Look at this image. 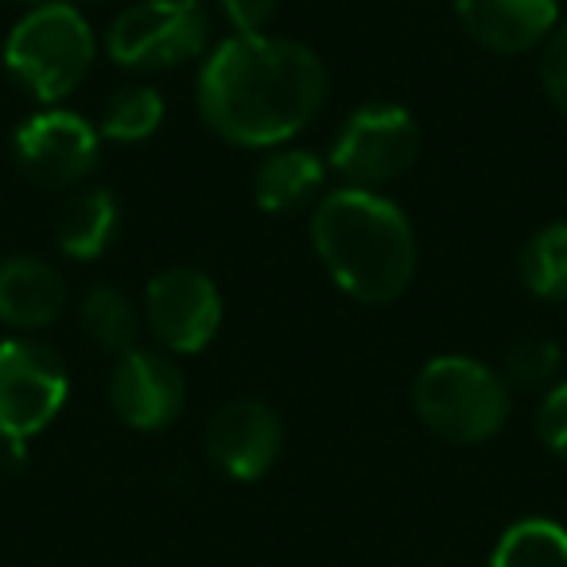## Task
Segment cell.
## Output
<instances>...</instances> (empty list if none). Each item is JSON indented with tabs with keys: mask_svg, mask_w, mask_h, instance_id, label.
I'll list each match as a JSON object with an SVG mask.
<instances>
[{
	"mask_svg": "<svg viewBox=\"0 0 567 567\" xmlns=\"http://www.w3.org/2000/svg\"><path fill=\"white\" fill-rule=\"evenodd\" d=\"M71 396L59 354L32 339L0 342V440L20 451L28 440L48 432Z\"/></svg>",
	"mask_w": 567,
	"mask_h": 567,
	"instance_id": "52a82bcc",
	"label": "cell"
},
{
	"mask_svg": "<svg viewBox=\"0 0 567 567\" xmlns=\"http://www.w3.org/2000/svg\"><path fill=\"white\" fill-rule=\"evenodd\" d=\"M327 172L331 167L311 148H284L265 152V159L252 172V198L265 214H303L316 210L327 198Z\"/></svg>",
	"mask_w": 567,
	"mask_h": 567,
	"instance_id": "5bb4252c",
	"label": "cell"
},
{
	"mask_svg": "<svg viewBox=\"0 0 567 567\" xmlns=\"http://www.w3.org/2000/svg\"><path fill=\"white\" fill-rule=\"evenodd\" d=\"M412 404L427 432L447 443H489L509 424V385L494 365L466 354H443L420 365Z\"/></svg>",
	"mask_w": 567,
	"mask_h": 567,
	"instance_id": "277c9868",
	"label": "cell"
},
{
	"mask_svg": "<svg viewBox=\"0 0 567 567\" xmlns=\"http://www.w3.org/2000/svg\"><path fill=\"white\" fill-rule=\"evenodd\" d=\"M540 86L548 102L567 117V24H559L540 51Z\"/></svg>",
	"mask_w": 567,
	"mask_h": 567,
	"instance_id": "44dd1931",
	"label": "cell"
},
{
	"mask_svg": "<svg viewBox=\"0 0 567 567\" xmlns=\"http://www.w3.org/2000/svg\"><path fill=\"white\" fill-rule=\"evenodd\" d=\"M311 245L334 288L365 308L401 300L416 276V229L378 190H327L311 214Z\"/></svg>",
	"mask_w": 567,
	"mask_h": 567,
	"instance_id": "7a4b0ae2",
	"label": "cell"
},
{
	"mask_svg": "<svg viewBox=\"0 0 567 567\" xmlns=\"http://www.w3.org/2000/svg\"><path fill=\"white\" fill-rule=\"evenodd\" d=\"M121 234V206L113 198V190L105 187H86L74 190L63 203L55 218V245L71 260H97L110 252V245Z\"/></svg>",
	"mask_w": 567,
	"mask_h": 567,
	"instance_id": "9a60e30c",
	"label": "cell"
},
{
	"mask_svg": "<svg viewBox=\"0 0 567 567\" xmlns=\"http://www.w3.org/2000/svg\"><path fill=\"white\" fill-rule=\"evenodd\" d=\"M559 365H564V350L551 339H517L502 358V378L505 385L517 389H540L556 381Z\"/></svg>",
	"mask_w": 567,
	"mask_h": 567,
	"instance_id": "ffe728a7",
	"label": "cell"
},
{
	"mask_svg": "<svg viewBox=\"0 0 567 567\" xmlns=\"http://www.w3.org/2000/svg\"><path fill=\"white\" fill-rule=\"evenodd\" d=\"M284 451V424L272 404L237 396L221 404L206 424V455L234 482H257Z\"/></svg>",
	"mask_w": 567,
	"mask_h": 567,
	"instance_id": "8fae6325",
	"label": "cell"
},
{
	"mask_svg": "<svg viewBox=\"0 0 567 567\" xmlns=\"http://www.w3.org/2000/svg\"><path fill=\"white\" fill-rule=\"evenodd\" d=\"M489 567H567V528L548 517H528L505 528Z\"/></svg>",
	"mask_w": 567,
	"mask_h": 567,
	"instance_id": "d6986e66",
	"label": "cell"
},
{
	"mask_svg": "<svg viewBox=\"0 0 567 567\" xmlns=\"http://www.w3.org/2000/svg\"><path fill=\"white\" fill-rule=\"evenodd\" d=\"M218 9L229 20L234 35H265L280 12V0H218Z\"/></svg>",
	"mask_w": 567,
	"mask_h": 567,
	"instance_id": "603a6c76",
	"label": "cell"
},
{
	"mask_svg": "<svg viewBox=\"0 0 567 567\" xmlns=\"http://www.w3.org/2000/svg\"><path fill=\"white\" fill-rule=\"evenodd\" d=\"M17 4H28V9H35V4H43V0H17Z\"/></svg>",
	"mask_w": 567,
	"mask_h": 567,
	"instance_id": "d4e9b609",
	"label": "cell"
},
{
	"mask_svg": "<svg viewBox=\"0 0 567 567\" xmlns=\"http://www.w3.org/2000/svg\"><path fill=\"white\" fill-rule=\"evenodd\" d=\"M536 432H540L544 447L567 463V381L551 385L548 396L540 401V409H536Z\"/></svg>",
	"mask_w": 567,
	"mask_h": 567,
	"instance_id": "7402d4cb",
	"label": "cell"
},
{
	"mask_svg": "<svg viewBox=\"0 0 567 567\" xmlns=\"http://www.w3.org/2000/svg\"><path fill=\"white\" fill-rule=\"evenodd\" d=\"M455 17L478 48L528 55L559 28V0H455Z\"/></svg>",
	"mask_w": 567,
	"mask_h": 567,
	"instance_id": "7c38bea8",
	"label": "cell"
},
{
	"mask_svg": "<svg viewBox=\"0 0 567 567\" xmlns=\"http://www.w3.org/2000/svg\"><path fill=\"white\" fill-rule=\"evenodd\" d=\"M79 327L97 350H110V354H128L136 350L141 342V331H144V311L128 300L121 288H90L86 300L79 308Z\"/></svg>",
	"mask_w": 567,
	"mask_h": 567,
	"instance_id": "2e32d148",
	"label": "cell"
},
{
	"mask_svg": "<svg viewBox=\"0 0 567 567\" xmlns=\"http://www.w3.org/2000/svg\"><path fill=\"white\" fill-rule=\"evenodd\" d=\"M420 156V125L404 105L370 102L350 113L331 144L327 167L347 179V187L378 190L412 172Z\"/></svg>",
	"mask_w": 567,
	"mask_h": 567,
	"instance_id": "8992f818",
	"label": "cell"
},
{
	"mask_svg": "<svg viewBox=\"0 0 567 567\" xmlns=\"http://www.w3.org/2000/svg\"><path fill=\"white\" fill-rule=\"evenodd\" d=\"M210 48V12L203 0H136L105 32V55L121 71L159 74L195 63Z\"/></svg>",
	"mask_w": 567,
	"mask_h": 567,
	"instance_id": "5b68a950",
	"label": "cell"
},
{
	"mask_svg": "<svg viewBox=\"0 0 567 567\" xmlns=\"http://www.w3.org/2000/svg\"><path fill=\"white\" fill-rule=\"evenodd\" d=\"M167 117V102L156 86H125L102 105L97 133L113 144H144L159 133Z\"/></svg>",
	"mask_w": 567,
	"mask_h": 567,
	"instance_id": "ac0fdd59",
	"label": "cell"
},
{
	"mask_svg": "<svg viewBox=\"0 0 567 567\" xmlns=\"http://www.w3.org/2000/svg\"><path fill=\"white\" fill-rule=\"evenodd\" d=\"M110 404L121 424L136 432H164L183 416L187 378L167 350H128L110 373Z\"/></svg>",
	"mask_w": 567,
	"mask_h": 567,
	"instance_id": "30bf717a",
	"label": "cell"
},
{
	"mask_svg": "<svg viewBox=\"0 0 567 567\" xmlns=\"http://www.w3.org/2000/svg\"><path fill=\"white\" fill-rule=\"evenodd\" d=\"M144 327L167 354H203L221 327V292L203 268H164L144 288Z\"/></svg>",
	"mask_w": 567,
	"mask_h": 567,
	"instance_id": "ba28073f",
	"label": "cell"
},
{
	"mask_svg": "<svg viewBox=\"0 0 567 567\" xmlns=\"http://www.w3.org/2000/svg\"><path fill=\"white\" fill-rule=\"evenodd\" d=\"M66 4H74V9H79V4H105V0H66Z\"/></svg>",
	"mask_w": 567,
	"mask_h": 567,
	"instance_id": "cb8c5ba5",
	"label": "cell"
},
{
	"mask_svg": "<svg viewBox=\"0 0 567 567\" xmlns=\"http://www.w3.org/2000/svg\"><path fill=\"white\" fill-rule=\"evenodd\" d=\"M331 79L308 43L284 35H229L206 51L198 113L234 148L272 152L323 113Z\"/></svg>",
	"mask_w": 567,
	"mask_h": 567,
	"instance_id": "6da1fadb",
	"label": "cell"
},
{
	"mask_svg": "<svg viewBox=\"0 0 567 567\" xmlns=\"http://www.w3.org/2000/svg\"><path fill=\"white\" fill-rule=\"evenodd\" d=\"M525 292L544 303H567V221H548L525 241L517 257Z\"/></svg>",
	"mask_w": 567,
	"mask_h": 567,
	"instance_id": "e0dca14e",
	"label": "cell"
},
{
	"mask_svg": "<svg viewBox=\"0 0 567 567\" xmlns=\"http://www.w3.org/2000/svg\"><path fill=\"white\" fill-rule=\"evenodd\" d=\"M97 59L90 20L66 0H43L20 17L4 40V71L24 94L59 105L86 82Z\"/></svg>",
	"mask_w": 567,
	"mask_h": 567,
	"instance_id": "3957f363",
	"label": "cell"
},
{
	"mask_svg": "<svg viewBox=\"0 0 567 567\" xmlns=\"http://www.w3.org/2000/svg\"><path fill=\"white\" fill-rule=\"evenodd\" d=\"M12 152H17V167L32 183L48 190H71L86 183L102 164V133L82 113L51 105L17 128Z\"/></svg>",
	"mask_w": 567,
	"mask_h": 567,
	"instance_id": "9c48e42d",
	"label": "cell"
},
{
	"mask_svg": "<svg viewBox=\"0 0 567 567\" xmlns=\"http://www.w3.org/2000/svg\"><path fill=\"white\" fill-rule=\"evenodd\" d=\"M71 300L66 276L43 257H17L0 260V323L12 331H43L59 323Z\"/></svg>",
	"mask_w": 567,
	"mask_h": 567,
	"instance_id": "4fadbf2b",
	"label": "cell"
}]
</instances>
